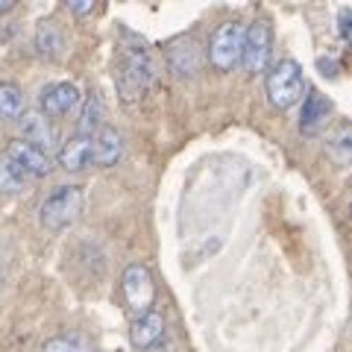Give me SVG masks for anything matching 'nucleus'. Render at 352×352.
<instances>
[{
	"label": "nucleus",
	"mask_w": 352,
	"mask_h": 352,
	"mask_svg": "<svg viewBox=\"0 0 352 352\" xmlns=\"http://www.w3.org/2000/svg\"><path fill=\"white\" fill-rule=\"evenodd\" d=\"M38 352H91L88 340L80 338V335H56L50 338Z\"/></svg>",
	"instance_id": "obj_19"
},
{
	"label": "nucleus",
	"mask_w": 352,
	"mask_h": 352,
	"mask_svg": "<svg viewBox=\"0 0 352 352\" xmlns=\"http://www.w3.org/2000/svg\"><path fill=\"white\" fill-rule=\"evenodd\" d=\"M164 65L173 76L179 80H191V76L200 74V65H203V53H200V44H197L191 36H176L164 44Z\"/></svg>",
	"instance_id": "obj_7"
},
{
	"label": "nucleus",
	"mask_w": 352,
	"mask_h": 352,
	"mask_svg": "<svg viewBox=\"0 0 352 352\" xmlns=\"http://www.w3.org/2000/svg\"><path fill=\"white\" fill-rule=\"evenodd\" d=\"M332 118V103L329 97H323L317 88H308V97L302 103V112H300V132L302 135H317Z\"/></svg>",
	"instance_id": "obj_11"
},
{
	"label": "nucleus",
	"mask_w": 352,
	"mask_h": 352,
	"mask_svg": "<svg viewBox=\"0 0 352 352\" xmlns=\"http://www.w3.org/2000/svg\"><path fill=\"white\" fill-rule=\"evenodd\" d=\"M129 344L135 346L138 352L164 344V317H162V311L150 308V311L138 314L135 320H132V326H129Z\"/></svg>",
	"instance_id": "obj_10"
},
{
	"label": "nucleus",
	"mask_w": 352,
	"mask_h": 352,
	"mask_svg": "<svg viewBox=\"0 0 352 352\" xmlns=\"http://www.w3.org/2000/svg\"><path fill=\"white\" fill-rule=\"evenodd\" d=\"M80 103H82V94L74 82H53V85L44 88L41 97H38V115L47 118V120H56V118L76 112Z\"/></svg>",
	"instance_id": "obj_9"
},
{
	"label": "nucleus",
	"mask_w": 352,
	"mask_h": 352,
	"mask_svg": "<svg viewBox=\"0 0 352 352\" xmlns=\"http://www.w3.org/2000/svg\"><path fill=\"white\" fill-rule=\"evenodd\" d=\"M12 9H15V0H0V15L12 12Z\"/></svg>",
	"instance_id": "obj_24"
},
{
	"label": "nucleus",
	"mask_w": 352,
	"mask_h": 352,
	"mask_svg": "<svg viewBox=\"0 0 352 352\" xmlns=\"http://www.w3.org/2000/svg\"><path fill=\"white\" fill-rule=\"evenodd\" d=\"M144 352H176V349H173V344H159V346L144 349Z\"/></svg>",
	"instance_id": "obj_25"
},
{
	"label": "nucleus",
	"mask_w": 352,
	"mask_h": 352,
	"mask_svg": "<svg viewBox=\"0 0 352 352\" xmlns=\"http://www.w3.org/2000/svg\"><path fill=\"white\" fill-rule=\"evenodd\" d=\"M82 212V188L80 185H59L53 188L38 208V220L47 232H62L68 229Z\"/></svg>",
	"instance_id": "obj_3"
},
{
	"label": "nucleus",
	"mask_w": 352,
	"mask_h": 352,
	"mask_svg": "<svg viewBox=\"0 0 352 352\" xmlns=\"http://www.w3.org/2000/svg\"><path fill=\"white\" fill-rule=\"evenodd\" d=\"M329 156H332L335 162H340V164L349 162V129L346 126H340L338 138L329 141Z\"/></svg>",
	"instance_id": "obj_20"
},
{
	"label": "nucleus",
	"mask_w": 352,
	"mask_h": 352,
	"mask_svg": "<svg viewBox=\"0 0 352 352\" xmlns=\"http://www.w3.org/2000/svg\"><path fill=\"white\" fill-rule=\"evenodd\" d=\"M36 50L44 59H59L65 50V36L56 21H41L36 27Z\"/></svg>",
	"instance_id": "obj_16"
},
{
	"label": "nucleus",
	"mask_w": 352,
	"mask_h": 352,
	"mask_svg": "<svg viewBox=\"0 0 352 352\" xmlns=\"http://www.w3.org/2000/svg\"><path fill=\"white\" fill-rule=\"evenodd\" d=\"M338 32H340L344 41H349V6H344L338 12Z\"/></svg>",
	"instance_id": "obj_22"
},
{
	"label": "nucleus",
	"mask_w": 352,
	"mask_h": 352,
	"mask_svg": "<svg viewBox=\"0 0 352 352\" xmlns=\"http://www.w3.org/2000/svg\"><path fill=\"white\" fill-rule=\"evenodd\" d=\"M241 50H244V24L241 21H223L208 38V62L223 74L241 65Z\"/></svg>",
	"instance_id": "obj_4"
},
{
	"label": "nucleus",
	"mask_w": 352,
	"mask_h": 352,
	"mask_svg": "<svg viewBox=\"0 0 352 352\" xmlns=\"http://www.w3.org/2000/svg\"><path fill=\"white\" fill-rule=\"evenodd\" d=\"M264 91H267L270 106L276 109H291L305 97V74L300 68L296 59H279L273 68L267 71V80H264Z\"/></svg>",
	"instance_id": "obj_2"
},
{
	"label": "nucleus",
	"mask_w": 352,
	"mask_h": 352,
	"mask_svg": "<svg viewBox=\"0 0 352 352\" xmlns=\"http://www.w3.org/2000/svg\"><path fill=\"white\" fill-rule=\"evenodd\" d=\"M120 294H124V302L132 314H144L156 302V282H153V273L147 264L132 261L126 264L124 276H120Z\"/></svg>",
	"instance_id": "obj_5"
},
{
	"label": "nucleus",
	"mask_w": 352,
	"mask_h": 352,
	"mask_svg": "<svg viewBox=\"0 0 352 352\" xmlns=\"http://www.w3.org/2000/svg\"><path fill=\"white\" fill-rule=\"evenodd\" d=\"M94 147V164L97 168H115L124 159V135L115 126H100L91 138Z\"/></svg>",
	"instance_id": "obj_13"
},
{
	"label": "nucleus",
	"mask_w": 352,
	"mask_h": 352,
	"mask_svg": "<svg viewBox=\"0 0 352 352\" xmlns=\"http://www.w3.org/2000/svg\"><path fill=\"white\" fill-rule=\"evenodd\" d=\"M27 115V100L21 85L0 82V120H21Z\"/></svg>",
	"instance_id": "obj_17"
},
{
	"label": "nucleus",
	"mask_w": 352,
	"mask_h": 352,
	"mask_svg": "<svg viewBox=\"0 0 352 352\" xmlns=\"http://www.w3.org/2000/svg\"><path fill=\"white\" fill-rule=\"evenodd\" d=\"M68 9H71L74 15L85 18V15H91V12H94L97 3H94V0H68Z\"/></svg>",
	"instance_id": "obj_21"
},
{
	"label": "nucleus",
	"mask_w": 352,
	"mask_h": 352,
	"mask_svg": "<svg viewBox=\"0 0 352 352\" xmlns=\"http://www.w3.org/2000/svg\"><path fill=\"white\" fill-rule=\"evenodd\" d=\"M18 124H21V141H27V144L38 147L44 153L56 144V132H53L47 118H41V115H24Z\"/></svg>",
	"instance_id": "obj_14"
},
{
	"label": "nucleus",
	"mask_w": 352,
	"mask_h": 352,
	"mask_svg": "<svg viewBox=\"0 0 352 352\" xmlns=\"http://www.w3.org/2000/svg\"><path fill=\"white\" fill-rule=\"evenodd\" d=\"M273 50V27L270 21L256 18L244 27V50H241V68L247 74H261Z\"/></svg>",
	"instance_id": "obj_6"
},
{
	"label": "nucleus",
	"mask_w": 352,
	"mask_h": 352,
	"mask_svg": "<svg viewBox=\"0 0 352 352\" xmlns=\"http://www.w3.org/2000/svg\"><path fill=\"white\" fill-rule=\"evenodd\" d=\"M6 162H12L15 168L24 173V179H41V176H47L53 170V162H50V153H44L38 147L27 144V141L21 138H12L6 144V153H3Z\"/></svg>",
	"instance_id": "obj_8"
},
{
	"label": "nucleus",
	"mask_w": 352,
	"mask_h": 352,
	"mask_svg": "<svg viewBox=\"0 0 352 352\" xmlns=\"http://www.w3.org/2000/svg\"><path fill=\"white\" fill-rule=\"evenodd\" d=\"M24 185H27L24 173H21L12 162H6L0 156V194H21Z\"/></svg>",
	"instance_id": "obj_18"
},
{
	"label": "nucleus",
	"mask_w": 352,
	"mask_h": 352,
	"mask_svg": "<svg viewBox=\"0 0 352 352\" xmlns=\"http://www.w3.org/2000/svg\"><path fill=\"white\" fill-rule=\"evenodd\" d=\"M59 159V168L68 170V173H80L85 168L94 164V147H91V138L85 135H71L56 153Z\"/></svg>",
	"instance_id": "obj_12"
},
{
	"label": "nucleus",
	"mask_w": 352,
	"mask_h": 352,
	"mask_svg": "<svg viewBox=\"0 0 352 352\" xmlns=\"http://www.w3.org/2000/svg\"><path fill=\"white\" fill-rule=\"evenodd\" d=\"M317 68L323 71V76H335L338 74V62L335 59H317Z\"/></svg>",
	"instance_id": "obj_23"
},
{
	"label": "nucleus",
	"mask_w": 352,
	"mask_h": 352,
	"mask_svg": "<svg viewBox=\"0 0 352 352\" xmlns=\"http://www.w3.org/2000/svg\"><path fill=\"white\" fill-rule=\"evenodd\" d=\"M156 62H153L150 50L144 44H132V47H124L120 53V71L115 74L118 80V88H120V97H124L126 103L138 100L141 94L147 91V88L156 82Z\"/></svg>",
	"instance_id": "obj_1"
},
{
	"label": "nucleus",
	"mask_w": 352,
	"mask_h": 352,
	"mask_svg": "<svg viewBox=\"0 0 352 352\" xmlns=\"http://www.w3.org/2000/svg\"><path fill=\"white\" fill-rule=\"evenodd\" d=\"M103 126V97L91 91L80 103V120H76V135L94 138V132Z\"/></svg>",
	"instance_id": "obj_15"
}]
</instances>
